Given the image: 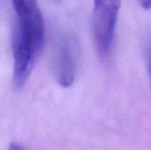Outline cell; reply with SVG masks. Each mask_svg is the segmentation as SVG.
Returning <instances> with one entry per match:
<instances>
[{
	"mask_svg": "<svg viewBox=\"0 0 151 150\" xmlns=\"http://www.w3.org/2000/svg\"><path fill=\"white\" fill-rule=\"evenodd\" d=\"M17 19L12 46L39 57L44 44V22L36 0H12Z\"/></svg>",
	"mask_w": 151,
	"mask_h": 150,
	"instance_id": "cell-1",
	"label": "cell"
},
{
	"mask_svg": "<svg viewBox=\"0 0 151 150\" xmlns=\"http://www.w3.org/2000/svg\"><path fill=\"white\" fill-rule=\"evenodd\" d=\"M120 0H94L93 34L99 56L105 59L111 51Z\"/></svg>",
	"mask_w": 151,
	"mask_h": 150,
	"instance_id": "cell-2",
	"label": "cell"
},
{
	"mask_svg": "<svg viewBox=\"0 0 151 150\" xmlns=\"http://www.w3.org/2000/svg\"><path fill=\"white\" fill-rule=\"evenodd\" d=\"M79 46L75 36H64L54 57V73L58 83L63 88L71 87L76 78Z\"/></svg>",
	"mask_w": 151,
	"mask_h": 150,
	"instance_id": "cell-3",
	"label": "cell"
},
{
	"mask_svg": "<svg viewBox=\"0 0 151 150\" xmlns=\"http://www.w3.org/2000/svg\"><path fill=\"white\" fill-rule=\"evenodd\" d=\"M142 7L145 10L151 9V0H139Z\"/></svg>",
	"mask_w": 151,
	"mask_h": 150,
	"instance_id": "cell-4",
	"label": "cell"
},
{
	"mask_svg": "<svg viewBox=\"0 0 151 150\" xmlns=\"http://www.w3.org/2000/svg\"><path fill=\"white\" fill-rule=\"evenodd\" d=\"M8 150H26L21 145H19L17 142H12L10 144Z\"/></svg>",
	"mask_w": 151,
	"mask_h": 150,
	"instance_id": "cell-5",
	"label": "cell"
},
{
	"mask_svg": "<svg viewBox=\"0 0 151 150\" xmlns=\"http://www.w3.org/2000/svg\"><path fill=\"white\" fill-rule=\"evenodd\" d=\"M150 84H151V59H150Z\"/></svg>",
	"mask_w": 151,
	"mask_h": 150,
	"instance_id": "cell-6",
	"label": "cell"
},
{
	"mask_svg": "<svg viewBox=\"0 0 151 150\" xmlns=\"http://www.w3.org/2000/svg\"><path fill=\"white\" fill-rule=\"evenodd\" d=\"M57 1H60V0H57Z\"/></svg>",
	"mask_w": 151,
	"mask_h": 150,
	"instance_id": "cell-7",
	"label": "cell"
}]
</instances>
